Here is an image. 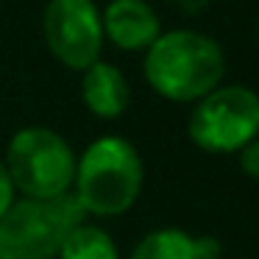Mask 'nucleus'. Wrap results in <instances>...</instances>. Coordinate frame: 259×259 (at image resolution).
<instances>
[{
  "instance_id": "nucleus-3",
  "label": "nucleus",
  "mask_w": 259,
  "mask_h": 259,
  "mask_svg": "<svg viewBox=\"0 0 259 259\" xmlns=\"http://www.w3.org/2000/svg\"><path fill=\"white\" fill-rule=\"evenodd\" d=\"M75 162L78 156L73 145L48 125H25L14 131L3 156L17 195L39 201L73 195Z\"/></svg>"
},
{
  "instance_id": "nucleus-7",
  "label": "nucleus",
  "mask_w": 259,
  "mask_h": 259,
  "mask_svg": "<svg viewBox=\"0 0 259 259\" xmlns=\"http://www.w3.org/2000/svg\"><path fill=\"white\" fill-rule=\"evenodd\" d=\"M103 39L120 51H148L162 34L159 14L145 0H112L101 12Z\"/></svg>"
},
{
  "instance_id": "nucleus-9",
  "label": "nucleus",
  "mask_w": 259,
  "mask_h": 259,
  "mask_svg": "<svg viewBox=\"0 0 259 259\" xmlns=\"http://www.w3.org/2000/svg\"><path fill=\"white\" fill-rule=\"evenodd\" d=\"M81 101L98 120H117L131 103V87L123 70L109 62H95L81 73Z\"/></svg>"
},
{
  "instance_id": "nucleus-11",
  "label": "nucleus",
  "mask_w": 259,
  "mask_h": 259,
  "mask_svg": "<svg viewBox=\"0 0 259 259\" xmlns=\"http://www.w3.org/2000/svg\"><path fill=\"white\" fill-rule=\"evenodd\" d=\"M237 162H240V170L248 176V179L259 181V137L251 140L240 153H237Z\"/></svg>"
},
{
  "instance_id": "nucleus-13",
  "label": "nucleus",
  "mask_w": 259,
  "mask_h": 259,
  "mask_svg": "<svg viewBox=\"0 0 259 259\" xmlns=\"http://www.w3.org/2000/svg\"><path fill=\"white\" fill-rule=\"evenodd\" d=\"M256 39H259V23H256Z\"/></svg>"
},
{
  "instance_id": "nucleus-12",
  "label": "nucleus",
  "mask_w": 259,
  "mask_h": 259,
  "mask_svg": "<svg viewBox=\"0 0 259 259\" xmlns=\"http://www.w3.org/2000/svg\"><path fill=\"white\" fill-rule=\"evenodd\" d=\"M14 201H17V190H14L12 179H9V170H6V164H3V159H0V218L6 214V209L12 206Z\"/></svg>"
},
{
  "instance_id": "nucleus-6",
  "label": "nucleus",
  "mask_w": 259,
  "mask_h": 259,
  "mask_svg": "<svg viewBox=\"0 0 259 259\" xmlns=\"http://www.w3.org/2000/svg\"><path fill=\"white\" fill-rule=\"evenodd\" d=\"M45 45L64 67L84 73L101 62L103 23L95 0H48L42 14Z\"/></svg>"
},
{
  "instance_id": "nucleus-2",
  "label": "nucleus",
  "mask_w": 259,
  "mask_h": 259,
  "mask_svg": "<svg viewBox=\"0 0 259 259\" xmlns=\"http://www.w3.org/2000/svg\"><path fill=\"white\" fill-rule=\"evenodd\" d=\"M145 184V164L134 142L120 134L92 140L75 162L73 198L84 218H120L137 203Z\"/></svg>"
},
{
  "instance_id": "nucleus-5",
  "label": "nucleus",
  "mask_w": 259,
  "mask_h": 259,
  "mask_svg": "<svg viewBox=\"0 0 259 259\" xmlns=\"http://www.w3.org/2000/svg\"><path fill=\"white\" fill-rule=\"evenodd\" d=\"M187 137L203 153H240L259 137V92L242 84H220L192 103Z\"/></svg>"
},
{
  "instance_id": "nucleus-1",
  "label": "nucleus",
  "mask_w": 259,
  "mask_h": 259,
  "mask_svg": "<svg viewBox=\"0 0 259 259\" xmlns=\"http://www.w3.org/2000/svg\"><path fill=\"white\" fill-rule=\"evenodd\" d=\"M142 75L159 98L173 103H198L218 90L226 75V53L218 39L192 28L162 31L145 51Z\"/></svg>"
},
{
  "instance_id": "nucleus-10",
  "label": "nucleus",
  "mask_w": 259,
  "mask_h": 259,
  "mask_svg": "<svg viewBox=\"0 0 259 259\" xmlns=\"http://www.w3.org/2000/svg\"><path fill=\"white\" fill-rule=\"evenodd\" d=\"M56 259H120V248L103 226L84 220L64 237Z\"/></svg>"
},
{
  "instance_id": "nucleus-8",
  "label": "nucleus",
  "mask_w": 259,
  "mask_h": 259,
  "mask_svg": "<svg viewBox=\"0 0 259 259\" xmlns=\"http://www.w3.org/2000/svg\"><path fill=\"white\" fill-rule=\"evenodd\" d=\"M223 245L212 234H192L179 226L148 231L131 248L128 259H220Z\"/></svg>"
},
{
  "instance_id": "nucleus-4",
  "label": "nucleus",
  "mask_w": 259,
  "mask_h": 259,
  "mask_svg": "<svg viewBox=\"0 0 259 259\" xmlns=\"http://www.w3.org/2000/svg\"><path fill=\"white\" fill-rule=\"evenodd\" d=\"M78 201L20 198L0 218V259H56L64 237L84 223Z\"/></svg>"
}]
</instances>
